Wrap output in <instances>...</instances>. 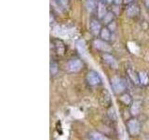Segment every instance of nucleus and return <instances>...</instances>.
<instances>
[{
  "label": "nucleus",
  "instance_id": "412c9836",
  "mask_svg": "<svg viewBox=\"0 0 149 140\" xmlns=\"http://www.w3.org/2000/svg\"><path fill=\"white\" fill-rule=\"evenodd\" d=\"M102 2L104 3V4H111L112 2H113V0H102Z\"/></svg>",
  "mask_w": 149,
  "mask_h": 140
},
{
  "label": "nucleus",
  "instance_id": "39448f33",
  "mask_svg": "<svg viewBox=\"0 0 149 140\" xmlns=\"http://www.w3.org/2000/svg\"><path fill=\"white\" fill-rule=\"evenodd\" d=\"M88 140H110V139L104 134L93 131V132L88 134Z\"/></svg>",
  "mask_w": 149,
  "mask_h": 140
},
{
  "label": "nucleus",
  "instance_id": "9b49d317",
  "mask_svg": "<svg viewBox=\"0 0 149 140\" xmlns=\"http://www.w3.org/2000/svg\"><path fill=\"white\" fill-rule=\"evenodd\" d=\"M139 79H140V83H141L142 85H147L149 82V77L146 72L139 73Z\"/></svg>",
  "mask_w": 149,
  "mask_h": 140
},
{
  "label": "nucleus",
  "instance_id": "1a4fd4ad",
  "mask_svg": "<svg viewBox=\"0 0 149 140\" xmlns=\"http://www.w3.org/2000/svg\"><path fill=\"white\" fill-rule=\"evenodd\" d=\"M104 60L112 67L116 68V66H118L116 61L115 60V58L113 57V56L110 55V54H104Z\"/></svg>",
  "mask_w": 149,
  "mask_h": 140
},
{
  "label": "nucleus",
  "instance_id": "9d476101",
  "mask_svg": "<svg viewBox=\"0 0 149 140\" xmlns=\"http://www.w3.org/2000/svg\"><path fill=\"white\" fill-rule=\"evenodd\" d=\"M100 36L104 41H108L111 39V33H110L108 28H102V29L101 30Z\"/></svg>",
  "mask_w": 149,
  "mask_h": 140
},
{
  "label": "nucleus",
  "instance_id": "6e6552de",
  "mask_svg": "<svg viewBox=\"0 0 149 140\" xmlns=\"http://www.w3.org/2000/svg\"><path fill=\"white\" fill-rule=\"evenodd\" d=\"M106 8H105V4L100 1L98 3V17L100 19H104V17L106 15Z\"/></svg>",
  "mask_w": 149,
  "mask_h": 140
},
{
  "label": "nucleus",
  "instance_id": "423d86ee",
  "mask_svg": "<svg viewBox=\"0 0 149 140\" xmlns=\"http://www.w3.org/2000/svg\"><path fill=\"white\" fill-rule=\"evenodd\" d=\"M90 24H91V30L93 35L97 36L98 34H100L102 28H101V24H100L99 22H98L97 20H95V19H92V20L91 21Z\"/></svg>",
  "mask_w": 149,
  "mask_h": 140
},
{
  "label": "nucleus",
  "instance_id": "f3484780",
  "mask_svg": "<svg viewBox=\"0 0 149 140\" xmlns=\"http://www.w3.org/2000/svg\"><path fill=\"white\" fill-rule=\"evenodd\" d=\"M57 72H58V64H56L54 61H51L50 62V74L55 75Z\"/></svg>",
  "mask_w": 149,
  "mask_h": 140
},
{
  "label": "nucleus",
  "instance_id": "dca6fc26",
  "mask_svg": "<svg viewBox=\"0 0 149 140\" xmlns=\"http://www.w3.org/2000/svg\"><path fill=\"white\" fill-rule=\"evenodd\" d=\"M77 49L79 50V52H80L81 54H84L86 52V47H85V44H84V42L82 40L77 42Z\"/></svg>",
  "mask_w": 149,
  "mask_h": 140
},
{
  "label": "nucleus",
  "instance_id": "7ed1b4c3",
  "mask_svg": "<svg viewBox=\"0 0 149 140\" xmlns=\"http://www.w3.org/2000/svg\"><path fill=\"white\" fill-rule=\"evenodd\" d=\"M83 66L82 62L79 59H74L69 61L67 64V69L70 72H78Z\"/></svg>",
  "mask_w": 149,
  "mask_h": 140
},
{
  "label": "nucleus",
  "instance_id": "6ab92c4d",
  "mask_svg": "<svg viewBox=\"0 0 149 140\" xmlns=\"http://www.w3.org/2000/svg\"><path fill=\"white\" fill-rule=\"evenodd\" d=\"M120 100L122 101L124 104H126V105H129L130 103V96L129 95V94H123L122 96L120 97Z\"/></svg>",
  "mask_w": 149,
  "mask_h": 140
},
{
  "label": "nucleus",
  "instance_id": "f8f14e48",
  "mask_svg": "<svg viewBox=\"0 0 149 140\" xmlns=\"http://www.w3.org/2000/svg\"><path fill=\"white\" fill-rule=\"evenodd\" d=\"M140 109H141V106H140V103L139 102H134L132 107H130V112L133 116H136L139 114Z\"/></svg>",
  "mask_w": 149,
  "mask_h": 140
},
{
  "label": "nucleus",
  "instance_id": "f257e3e1",
  "mask_svg": "<svg viewBox=\"0 0 149 140\" xmlns=\"http://www.w3.org/2000/svg\"><path fill=\"white\" fill-rule=\"evenodd\" d=\"M112 86L116 93H120L126 89V82L123 78H114L112 79Z\"/></svg>",
  "mask_w": 149,
  "mask_h": 140
},
{
  "label": "nucleus",
  "instance_id": "4468645a",
  "mask_svg": "<svg viewBox=\"0 0 149 140\" xmlns=\"http://www.w3.org/2000/svg\"><path fill=\"white\" fill-rule=\"evenodd\" d=\"M96 7V0H87L86 1V8L88 10H93Z\"/></svg>",
  "mask_w": 149,
  "mask_h": 140
},
{
  "label": "nucleus",
  "instance_id": "2eb2a0df",
  "mask_svg": "<svg viewBox=\"0 0 149 140\" xmlns=\"http://www.w3.org/2000/svg\"><path fill=\"white\" fill-rule=\"evenodd\" d=\"M129 76L130 78H132V80L135 83V84H138L140 82V79H139V75H136L135 73H133L132 71L129 70Z\"/></svg>",
  "mask_w": 149,
  "mask_h": 140
},
{
  "label": "nucleus",
  "instance_id": "ddd939ff",
  "mask_svg": "<svg viewBox=\"0 0 149 140\" xmlns=\"http://www.w3.org/2000/svg\"><path fill=\"white\" fill-rule=\"evenodd\" d=\"M139 12V9L136 6H130L128 9H127V14L130 17H133L136 16Z\"/></svg>",
  "mask_w": 149,
  "mask_h": 140
},
{
  "label": "nucleus",
  "instance_id": "0eeeda50",
  "mask_svg": "<svg viewBox=\"0 0 149 140\" xmlns=\"http://www.w3.org/2000/svg\"><path fill=\"white\" fill-rule=\"evenodd\" d=\"M94 46H95V48H97L98 50L104 51V52H106V51H110V50H111L110 47L102 40H95Z\"/></svg>",
  "mask_w": 149,
  "mask_h": 140
},
{
  "label": "nucleus",
  "instance_id": "5701e85b",
  "mask_svg": "<svg viewBox=\"0 0 149 140\" xmlns=\"http://www.w3.org/2000/svg\"><path fill=\"white\" fill-rule=\"evenodd\" d=\"M113 2L115 4H116V5H118V4H120L121 2H122V0H113Z\"/></svg>",
  "mask_w": 149,
  "mask_h": 140
},
{
  "label": "nucleus",
  "instance_id": "20e7f679",
  "mask_svg": "<svg viewBox=\"0 0 149 140\" xmlns=\"http://www.w3.org/2000/svg\"><path fill=\"white\" fill-rule=\"evenodd\" d=\"M87 80H88V82L90 85L96 86V85H98V84H100L101 78L99 77V75H98L96 72L91 71V72H88V75H87Z\"/></svg>",
  "mask_w": 149,
  "mask_h": 140
},
{
  "label": "nucleus",
  "instance_id": "f03ea898",
  "mask_svg": "<svg viewBox=\"0 0 149 140\" xmlns=\"http://www.w3.org/2000/svg\"><path fill=\"white\" fill-rule=\"evenodd\" d=\"M128 129L132 135H137L141 131V125L136 119H132L128 121Z\"/></svg>",
  "mask_w": 149,
  "mask_h": 140
},
{
  "label": "nucleus",
  "instance_id": "a211bd4d",
  "mask_svg": "<svg viewBox=\"0 0 149 140\" xmlns=\"http://www.w3.org/2000/svg\"><path fill=\"white\" fill-rule=\"evenodd\" d=\"M113 18H114V14L113 13H112V12H107L106 15L104 17V21L105 23H110V22H112Z\"/></svg>",
  "mask_w": 149,
  "mask_h": 140
},
{
  "label": "nucleus",
  "instance_id": "aec40b11",
  "mask_svg": "<svg viewBox=\"0 0 149 140\" xmlns=\"http://www.w3.org/2000/svg\"><path fill=\"white\" fill-rule=\"evenodd\" d=\"M58 2L62 5L63 8H66L68 6V0H58Z\"/></svg>",
  "mask_w": 149,
  "mask_h": 140
},
{
  "label": "nucleus",
  "instance_id": "4be33fe9",
  "mask_svg": "<svg viewBox=\"0 0 149 140\" xmlns=\"http://www.w3.org/2000/svg\"><path fill=\"white\" fill-rule=\"evenodd\" d=\"M133 1H135V0H123V2L125 4H130L132 2H133Z\"/></svg>",
  "mask_w": 149,
  "mask_h": 140
},
{
  "label": "nucleus",
  "instance_id": "b1692460",
  "mask_svg": "<svg viewBox=\"0 0 149 140\" xmlns=\"http://www.w3.org/2000/svg\"><path fill=\"white\" fill-rule=\"evenodd\" d=\"M146 4L147 8H149V0H146Z\"/></svg>",
  "mask_w": 149,
  "mask_h": 140
}]
</instances>
